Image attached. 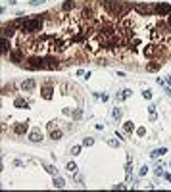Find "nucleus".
I'll return each mask as SVG.
<instances>
[{"instance_id":"obj_23","label":"nucleus","mask_w":171,"mask_h":192,"mask_svg":"<svg viewBox=\"0 0 171 192\" xmlns=\"http://www.w3.org/2000/svg\"><path fill=\"white\" fill-rule=\"evenodd\" d=\"M121 27H123V29H131V27H133V19H123Z\"/></svg>"},{"instance_id":"obj_30","label":"nucleus","mask_w":171,"mask_h":192,"mask_svg":"<svg viewBox=\"0 0 171 192\" xmlns=\"http://www.w3.org/2000/svg\"><path fill=\"white\" fill-rule=\"evenodd\" d=\"M154 173H156L158 177H162V175H164V167H162V165H158L156 169H154Z\"/></svg>"},{"instance_id":"obj_4","label":"nucleus","mask_w":171,"mask_h":192,"mask_svg":"<svg viewBox=\"0 0 171 192\" xmlns=\"http://www.w3.org/2000/svg\"><path fill=\"white\" fill-rule=\"evenodd\" d=\"M144 54L148 58H156V56H162L164 54V46H158V44H148L144 48Z\"/></svg>"},{"instance_id":"obj_19","label":"nucleus","mask_w":171,"mask_h":192,"mask_svg":"<svg viewBox=\"0 0 171 192\" xmlns=\"http://www.w3.org/2000/svg\"><path fill=\"white\" fill-rule=\"evenodd\" d=\"M8 50H10V42H8V37H2V54L6 56Z\"/></svg>"},{"instance_id":"obj_42","label":"nucleus","mask_w":171,"mask_h":192,"mask_svg":"<svg viewBox=\"0 0 171 192\" xmlns=\"http://www.w3.org/2000/svg\"><path fill=\"white\" fill-rule=\"evenodd\" d=\"M169 165H171V163H169Z\"/></svg>"},{"instance_id":"obj_11","label":"nucleus","mask_w":171,"mask_h":192,"mask_svg":"<svg viewBox=\"0 0 171 192\" xmlns=\"http://www.w3.org/2000/svg\"><path fill=\"white\" fill-rule=\"evenodd\" d=\"M29 140H31V142H40V140H42V133H40V129H33L31 133H29Z\"/></svg>"},{"instance_id":"obj_12","label":"nucleus","mask_w":171,"mask_h":192,"mask_svg":"<svg viewBox=\"0 0 171 192\" xmlns=\"http://www.w3.org/2000/svg\"><path fill=\"white\" fill-rule=\"evenodd\" d=\"M35 87H37L35 79H27V81H23V83H21V89H23V90H27V92L35 90Z\"/></svg>"},{"instance_id":"obj_26","label":"nucleus","mask_w":171,"mask_h":192,"mask_svg":"<svg viewBox=\"0 0 171 192\" xmlns=\"http://www.w3.org/2000/svg\"><path fill=\"white\" fill-rule=\"evenodd\" d=\"M146 69H148V71H158L160 69V64H148V65H146Z\"/></svg>"},{"instance_id":"obj_8","label":"nucleus","mask_w":171,"mask_h":192,"mask_svg":"<svg viewBox=\"0 0 171 192\" xmlns=\"http://www.w3.org/2000/svg\"><path fill=\"white\" fill-rule=\"evenodd\" d=\"M44 60H46V69H58V67H60V60H58V58L48 56V58H44Z\"/></svg>"},{"instance_id":"obj_16","label":"nucleus","mask_w":171,"mask_h":192,"mask_svg":"<svg viewBox=\"0 0 171 192\" xmlns=\"http://www.w3.org/2000/svg\"><path fill=\"white\" fill-rule=\"evenodd\" d=\"M42 98H46V100H50L52 98V87H42Z\"/></svg>"},{"instance_id":"obj_40","label":"nucleus","mask_w":171,"mask_h":192,"mask_svg":"<svg viewBox=\"0 0 171 192\" xmlns=\"http://www.w3.org/2000/svg\"><path fill=\"white\" fill-rule=\"evenodd\" d=\"M165 23H167V27L171 29V15H167V21H165Z\"/></svg>"},{"instance_id":"obj_14","label":"nucleus","mask_w":171,"mask_h":192,"mask_svg":"<svg viewBox=\"0 0 171 192\" xmlns=\"http://www.w3.org/2000/svg\"><path fill=\"white\" fill-rule=\"evenodd\" d=\"M165 154H167V150H165V148H158V150H154L150 156H152L154 160H158V158H162V156H165Z\"/></svg>"},{"instance_id":"obj_1","label":"nucleus","mask_w":171,"mask_h":192,"mask_svg":"<svg viewBox=\"0 0 171 192\" xmlns=\"http://www.w3.org/2000/svg\"><path fill=\"white\" fill-rule=\"evenodd\" d=\"M102 6L106 8V12L110 15H114V17H123L131 10V4L121 2V0H102Z\"/></svg>"},{"instance_id":"obj_3","label":"nucleus","mask_w":171,"mask_h":192,"mask_svg":"<svg viewBox=\"0 0 171 192\" xmlns=\"http://www.w3.org/2000/svg\"><path fill=\"white\" fill-rule=\"evenodd\" d=\"M25 65L29 69H46V60L40 56H31V58H27Z\"/></svg>"},{"instance_id":"obj_41","label":"nucleus","mask_w":171,"mask_h":192,"mask_svg":"<svg viewBox=\"0 0 171 192\" xmlns=\"http://www.w3.org/2000/svg\"><path fill=\"white\" fill-rule=\"evenodd\" d=\"M15 2H18V0H10V4H15Z\"/></svg>"},{"instance_id":"obj_27","label":"nucleus","mask_w":171,"mask_h":192,"mask_svg":"<svg viewBox=\"0 0 171 192\" xmlns=\"http://www.w3.org/2000/svg\"><path fill=\"white\" fill-rule=\"evenodd\" d=\"M94 144V140L90 138V136H87V138H83V146H92Z\"/></svg>"},{"instance_id":"obj_9","label":"nucleus","mask_w":171,"mask_h":192,"mask_svg":"<svg viewBox=\"0 0 171 192\" xmlns=\"http://www.w3.org/2000/svg\"><path fill=\"white\" fill-rule=\"evenodd\" d=\"M12 131L15 134H25L27 131H29V125H27V123H15V125L12 127Z\"/></svg>"},{"instance_id":"obj_17","label":"nucleus","mask_w":171,"mask_h":192,"mask_svg":"<svg viewBox=\"0 0 171 192\" xmlns=\"http://www.w3.org/2000/svg\"><path fill=\"white\" fill-rule=\"evenodd\" d=\"M54 186H56V188H63V186H65V181H63L62 177L54 175Z\"/></svg>"},{"instance_id":"obj_28","label":"nucleus","mask_w":171,"mask_h":192,"mask_svg":"<svg viewBox=\"0 0 171 192\" xmlns=\"http://www.w3.org/2000/svg\"><path fill=\"white\" fill-rule=\"evenodd\" d=\"M156 117H158V115H156V108L150 106V121H156Z\"/></svg>"},{"instance_id":"obj_36","label":"nucleus","mask_w":171,"mask_h":192,"mask_svg":"<svg viewBox=\"0 0 171 192\" xmlns=\"http://www.w3.org/2000/svg\"><path fill=\"white\" fill-rule=\"evenodd\" d=\"M77 75H79V77H85V75L89 77V75H90V73H85V71H83V69H79V71H77Z\"/></svg>"},{"instance_id":"obj_29","label":"nucleus","mask_w":171,"mask_h":192,"mask_svg":"<svg viewBox=\"0 0 171 192\" xmlns=\"http://www.w3.org/2000/svg\"><path fill=\"white\" fill-rule=\"evenodd\" d=\"M108 144H110L112 148H117V146H119V142L115 140V138H108Z\"/></svg>"},{"instance_id":"obj_15","label":"nucleus","mask_w":171,"mask_h":192,"mask_svg":"<svg viewBox=\"0 0 171 192\" xmlns=\"http://www.w3.org/2000/svg\"><path fill=\"white\" fill-rule=\"evenodd\" d=\"M73 8H75V2H73V0H65V2L62 4L63 12H69V10H73Z\"/></svg>"},{"instance_id":"obj_21","label":"nucleus","mask_w":171,"mask_h":192,"mask_svg":"<svg viewBox=\"0 0 171 192\" xmlns=\"http://www.w3.org/2000/svg\"><path fill=\"white\" fill-rule=\"evenodd\" d=\"M65 169H67V171H69L71 175H75V173H77V165H75V163H73V161H69V163H67V167H65Z\"/></svg>"},{"instance_id":"obj_6","label":"nucleus","mask_w":171,"mask_h":192,"mask_svg":"<svg viewBox=\"0 0 171 192\" xmlns=\"http://www.w3.org/2000/svg\"><path fill=\"white\" fill-rule=\"evenodd\" d=\"M10 62H13V64L25 62L23 60V50H10Z\"/></svg>"},{"instance_id":"obj_18","label":"nucleus","mask_w":171,"mask_h":192,"mask_svg":"<svg viewBox=\"0 0 171 192\" xmlns=\"http://www.w3.org/2000/svg\"><path fill=\"white\" fill-rule=\"evenodd\" d=\"M50 138L52 140H60V138H62V131H60V129H52L50 131Z\"/></svg>"},{"instance_id":"obj_34","label":"nucleus","mask_w":171,"mask_h":192,"mask_svg":"<svg viewBox=\"0 0 171 192\" xmlns=\"http://www.w3.org/2000/svg\"><path fill=\"white\" fill-rule=\"evenodd\" d=\"M146 173H148V167H140V171H139V175H140V177H144Z\"/></svg>"},{"instance_id":"obj_7","label":"nucleus","mask_w":171,"mask_h":192,"mask_svg":"<svg viewBox=\"0 0 171 192\" xmlns=\"http://www.w3.org/2000/svg\"><path fill=\"white\" fill-rule=\"evenodd\" d=\"M135 10L140 13V15H150L154 12L152 6H148V4H135Z\"/></svg>"},{"instance_id":"obj_13","label":"nucleus","mask_w":171,"mask_h":192,"mask_svg":"<svg viewBox=\"0 0 171 192\" xmlns=\"http://www.w3.org/2000/svg\"><path fill=\"white\" fill-rule=\"evenodd\" d=\"M133 94V90H129V89H125L123 90V92H121V94H115V100H117V102H119V100H125V98H129V96Z\"/></svg>"},{"instance_id":"obj_2","label":"nucleus","mask_w":171,"mask_h":192,"mask_svg":"<svg viewBox=\"0 0 171 192\" xmlns=\"http://www.w3.org/2000/svg\"><path fill=\"white\" fill-rule=\"evenodd\" d=\"M48 13H42V15H37V17H27L21 25V31L23 35L25 33H35V31H40L42 29V23H44V17Z\"/></svg>"},{"instance_id":"obj_31","label":"nucleus","mask_w":171,"mask_h":192,"mask_svg":"<svg viewBox=\"0 0 171 192\" xmlns=\"http://www.w3.org/2000/svg\"><path fill=\"white\" fill-rule=\"evenodd\" d=\"M160 37H162V33L160 31H152V40H158Z\"/></svg>"},{"instance_id":"obj_20","label":"nucleus","mask_w":171,"mask_h":192,"mask_svg":"<svg viewBox=\"0 0 171 192\" xmlns=\"http://www.w3.org/2000/svg\"><path fill=\"white\" fill-rule=\"evenodd\" d=\"M13 104H15V108H27V106H29L23 98H15V102H13Z\"/></svg>"},{"instance_id":"obj_25","label":"nucleus","mask_w":171,"mask_h":192,"mask_svg":"<svg viewBox=\"0 0 171 192\" xmlns=\"http://www.w3.org/2000/svg\"><path fill=\"white\" fill-rule=\"evenodd\" d=\"M44 167H46V171L50 173V175H58V169L54 165H46V163H44Z\"/></svg>"},{"instance_id":"obj_5","label":"nucleus","mask_w":171,"mask_h":192,"mask_svg":"<svg viewBox=\"0 0 171 192\" xmlns=\"http://www.w3.org/2000/svg\"><path fill=\"white\" fill-rule=\"evenodd\" d=\"M154 13H158V15H165V13H171V6L169 4H156L154 6Z\"/></svg>"},{"instance_id":"obj_37","label":"nucleus","mask_w":171,"mask_h":192,"mask_svg":"<svg viewBox=\"0 0 171 192\" xmlns=\"http://www.w3.org/2000/svg\"><path fill=\"white\" fill-rule=\"evenodd\" d=\"M137 133H139L140 136H144V134H146V129H142V127H140V129H137Z\"/></svg>"},{"instance_id":"obj_38","label":"nucleus","mask_w":171,"mask_h":192,"mask_svg":"<svg viewBox=\"0 0 171 192\" xmlns=\"http://www.w3.org/2000/svg\"><path fill=\"white\" fill-rule=\"evenodd\" d=\"M73 117H75V119H79V117H81V109H77L75 113H73Z\"/></svg>"},{"instance_id":"obj_10","label":"nucleus","mask_w":171,"mask_h":192,"mask_svg":"<svg viewBox=\"0 0 171 192\" xmlns=\"http://www.w3.org/2000/svg\"><path fill=\"white\" fill-rule=\"evenodd\" d=\"M50 48H52V52H56V54H58V52H63L67 46H65V42H63V40H60V38H58V40H54V42H52Z\"/></svg>"},{"instance_id":"obj_39","label":"nucleus","mask_w":171,"mask_h":192,"mask_svg":"<svg viewBox=\"0 0 171 192\" xmlns=\"http://www.w3.org/2000/svg\"><path fill=\"white\" fill-rule=\"evenodd\" d=\"M164 179H167L171 183V175H169V173H164Z\"/></svg>"},{"instance_id":"obj_32","label":"nucleus","mask_w":171,"mask_h":192,"mask_svg":"<svg viewBox=\"0 0 171 192\" xmlns=\"http://www.w3.org/2000/svg\"><path fill=\"white\" fill-rule=\"evenodd\" d=\"M79 152H81V146H73L71 148V154H73V156H77Z\"/></svg>"},{"instance_id":"obj_35","label":"nucleus","mask_w":171,"mask_h":192,"mask_svg":"<svg viewBox=\"0 0 171 192\" xmlns=\"http://www.w3.org/2000/svg\"><path fill=\"white\" fill-rule=\"evenodd\" d=\"M42 2H44V0H31L29 4H31V6H38V4H42Z\"/></svg>"},{"instance_id":"obj_33","label":"nucleus","mask_w":171,"mask_h":192,"mask_svg":"<svg viewBox=\"0 0 171 192\" xmlns=\"http://www.w3.org/2000/svg\"><path fill=\"white\" fill-rule=\"evenodd\" d=\"M142 96H144L146 100H150V98H152V92H150V90H144V92H142Z\"/></svg>"},{"instance_id":"obj_22","label":"nucleus","mask_w":171,"mask_h":192,"mask_svg":"<svg viewBox=\"0 0 171 192\" xmlns=\"http://www.w3.org/2000/svg\"><path fill=\"white\" fill-rule=\"evenodd\" d=\"M112 115H114V119H117V121H119V119H121V115H123V111H121L119 108H114V111H112Z\"/></svg>"},{"instance_id":"obj_24","label":"nucleus","mask_w":171,"mask_h":192,"mask_svg":"<svg viewBox=\"0 0 171 192\" xmlns=\"http://www.w3.org/2000/svg\"><path fill=\"white\" fill-rule=\"evenodd\" d=\"M123 129H125V133H133V129H135V125L131 121H127L125 125H123Z\"/></svg>"}]
</instances>
